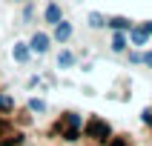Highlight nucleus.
Listing matches in <instances>:
<instances>
[{
    "instance_id": "1",
    "label": "nucleus",
    "mask_w": 152,
    "mask_h": 146,
    "mask_svg": "<svg viewBox=\"0 0 152 146\" xmlns=\"http://www.w3.org/2000/svg\"><path fill=\"white\" fill-rule=\"evenodd\" d=\"M86 137H92L95 143H109V137H112V126L106 123V120L101 118H89L86 120Z\"/></svg>"
},
{
    "instance_id": "2",
    "label": "nucleus",
    "mask_w": 152,
    "mask_h": 146,
    "mask_svg": "<svg viewBox=\"0 0 152 146\" xmlns=\"http://www.w3.org/2000/svg\"><path fill=\"white\" fill-rule=\"evenodd\" d=\"M52 29H55V32H52V40H58V43H69L72 40V32H75L69 20H60V23H55Z\"/></svg>"
},
{
    "instance_id": "3",
    "label": "nucleus",
    "mask_w": 152,
    "mask_h": 146,
    "mask_svg": "<svg viewBox=\"0 0 152 146\" xmlns=\"http://www.w3.org/2000/svg\"><path fill=\"white\" fill-rule=\"evenodd\" d=\"M49 46H52V37H49L46 32H34V34H32V40H29V49L37 52V54L49 52Z\"/></svg>"
},
{
    "instance_id": "4",
    "label": "nucleus",
    "mask_w": 152,
    "mask_h": 146,
    "mask_svg": "<svg viewBox=\"0 0 152 146\" xmlns=\"http://www.w3.org/2000/svg\"><path fill=\"white\" fill-rule=\"evenodd\" d=\"M12 57H15V63H20V66H23V63H29V57H32V49H29V43H15V46H12Z\"/></svg>"
},
{
    "instance_id": "5",
    "label": "nucleus",
    "mask_w": 152,
    "mask_h": 146,
    "mask_svg": "<svg viewBox=\"0 0 152 146\" xmlns=\"http://www.w3.org/2000/svg\"><path fill=\"white\" fill-rule=\"evenodd\" d=\"M43 20H46L49 26H55V23L63 20V12H60L58 3H46V9H43Z\"/></svg>"
},
{
    "instance_id": "6",
    "label": "nucleus",
    "mask_w": 152,
    "mask_h": 146,
    "mask_svg": "<svg viewBox=\"0 0 152 146\" xmlns=\"http://www.w3.org/2000/svg\"><path fill=\"white\" fill-rule=\"evenodd\" d=\"M146 40H149V32H146L144 26H132L129 29V43L132 46H146Z\"/></svg>"
},
{
    "instance_id": "7",
    "label": "nucleus",
    "mask_w": 152,
    "mask_h": 146,
    "mask_svg": "<svg viewBox=\"0 0 152 146\" xmlns=\"http://www.w3.org/2000/svg\"><path fill=\"white\" fill-rule=\"evenodd\" d=\"M106 26L115 29V32H129V29H132V20L124 17V15H115V17H106Z\"/></svg>"
},
{
    "instance_id": "8",
    "label": "nucleus",
    "mask_w": 152,
    "mask_h": 146,
    "mask_svg": "<svg viewBox=\"0 0 152 146\" xmlns=\"http://www.w3.org/2000/svg\"><path fill=\"white\" fill-rule=\"evenodd\" d=\"M126 46H129V37L124 32H115V34H112V49H115V52H126Z\"/></svg>"
},
{
    "instance_id": "9",
    "label": "nucleus",
    "mask_w": 152,
    "mask_h": 146,
    "mask_svg": "<svg viewBox=\"0 0 152 146\" xmlns=\"http://www.w3.org/2000/svg\"><path fill=\"white\" fill-rule=\"evenodd\" d=\"M58 66H60V69L75 66V54H72V52H60V54H58Z\"/></svg>"
},
{
    "instance_id": "10",
    "label": "nucleus",
    "mask_w": 152,
    "mask_h": 146,
    "mask_svg": "<svg viewBox=\"0 0 152 146\" xmlns=\"http://www.w3.org/2000/svg\"><path fill=\"white\" fill-rule=\"evenodd\" d=\"M89 26H92V29H103V26H106V17L92 12V15H89Z\"/></svg>"
},
{
    "instance_id": "11",
    "label": "nucleus",
    "mask_w": 152,
    "mask_h": 146,
    "mask_svg": "<svg viewBox=\"0 0 152 146\" xmlns=\"http://www.w3.org/2000/svg\"><path fill=\"white\" fill-rule=\"evenodd\" d=\"M26 106H29L32 112H46V103H43V100H37V97H32V100L26 103Z\"/></svg>"
},
{
    "instance_id": "12",
    "label": "nucleus",
    "mask_w": 152,
    "mask_h": 146,
    "mask_svg": "<svg viewBox=\"0 0 152 146\" xmlns=\"http://www.w3.org/2000/svg\"><path fill=\"white\" fill-rule=\"evenodd\" d=\"M141 120H144L146 126H152V109H144V115H141Z\"/></svg>"
},
{
    "instance_id": "13",
    "label": "nucleus",
    "mask_w": 152,
    "mask_h": 146,
    "mask_svg": "<svg viewBox=\"0 0 152 146\" xmlns=\"http://www.w3.org/2000/svg\"><path fill=\"white\" fill-rule=\"evenodd\" d=\"M141 63H146V66H152V52H144V54H141Z\"/></svg>"
},
{
    "instance_id": "14",
    "label": "nucleus",
    "mask_w": 152,
    "mask_h": 146,
    "mask_svg": "<svg viewBox=\"0 0 152 146\" xmlns=\"http://www.w3.org/2000/svg\"><path fill=\"white\" fill-rule=\"evenodd\" d=\"M144 29H146V32L152 34V20H149V23H144Z\"/></svg>"
},
{
    "instance_id": "15",
    "label": "nucleus",
    "mask_w": 152,
    "mask_h": 146,
    "mask_svg": "<svg viewBox=\"0 0 152 146\" xmlns=\"http://www.w3.org/2000/svg\"><path fill=\"white\" fill-rule=\"evenodd\" d=\"M12 3H29V0H12Z\"/></svg>"
}]
</instances>
